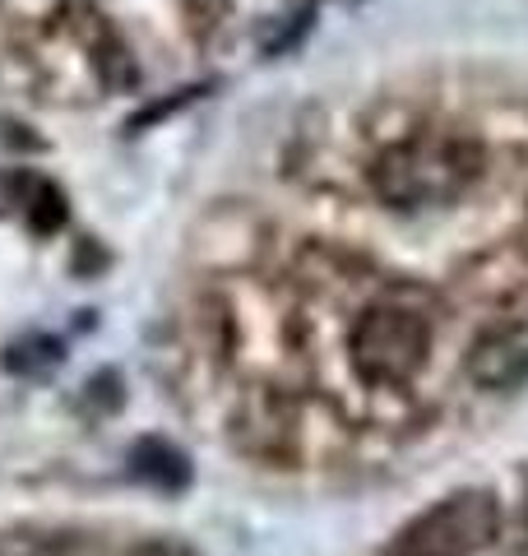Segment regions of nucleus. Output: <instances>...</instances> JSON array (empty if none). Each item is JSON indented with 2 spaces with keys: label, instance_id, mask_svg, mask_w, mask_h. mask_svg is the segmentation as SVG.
Listing matches in <instances>:
<instances>
[{
  "label": "nucleus",
  "instance_id": "obj_1",
  "mask_svg": "<svg viewBox=\"0 0 528 556\" xmlns=\"http://www.w3.org/2000/svg\"><path fill=\"white\" fill-rule=\"evenodd\" d=\"M482 153L464 135H413L385 149L372 167V186L394 208H436L454 204L478 181Z\"/></svg>",
  "mask_w": 528,
  "mask_h": 556
},
{
  "label": "nucleus",
  "instance_id": "obj_2",
  "mask_svg": "<svg viewBox=\"0 0 528 556\" xmlns=\"http://www.w3.org/2000/svg\"><path fill=\"white\" fill-rule=\"evenodd\" d=\"M436 339L431 311L413 302L408 292H385L357 316L352 329V367L372 386H408L427 367Z\"/></svg>",
  "mask_w": 528,
  "mask_h": 556
},
{
  "label": "nucleus",
  "instance_id": "obj_3",
  "mask_svg": "<svg viewBox=\"0 0 528 556\" xmlns=\"http://www.w3.org/2000/svg\"><path fill=\"white\" fill-rule=\"evenodd\" d=\"M496 525H501L496 496L468 486V492L440 496L436 506L408 519L394 533V543L385 547V556H478L482 547H491Z\"/></svg>",
  "mask_w": 528,
  "mask_h": 556
},
{
  "label": "nucleus",
  "instance_id": "obj_4",
  "mask_svg": "<svg viewBox=\"0 0 528 556\" xmlns=\"http://www.w3.org/2000/svg\"><path fill=\"white\" fill-rule=\"evenodd\" d=\"M468 376L482 390L505 394L528 386V316L524 320H501L473 343L468 353Z\"/></svg>",
  "mask_w": 528,
  "mask_h": 556
},
{
  "label": "nucleus",
  "instance_id": "obj_5",
  "mask_svg": "<svg viewBox=\"0 0 528 556\" xmlns=\"http://www.w3.org/2000/svg\"><path fill=\"white\" fill-rule=\"evenodd\" d=\"M130 464H135V478H144V482H153V486H186V478H190V464H186V455L181 450H172V445H163V441H144L130 455Z\"/></svg>",
  "mask_w": 528,
  "mask_h": 556
},
{
  "label": "nucleus",
  "instance_id": "obj_6",
  "mask_svg": "<svg viewBox=\"0 0 528 556\" xmlns=\"http://www.w3.org/2000/svg\"><path fill=\"white\" fill-rule=\"evenodd\" d=\"M130 556H190L181 543H139Z\"/></svg>",
  "mask_w": 528,
  "mask_h": 556
}]
</instances>
